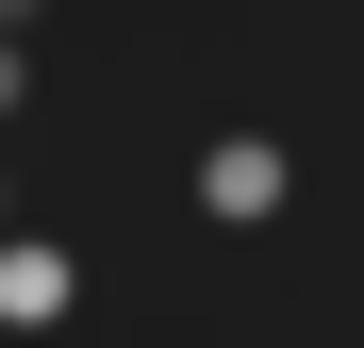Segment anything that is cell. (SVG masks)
Instances as JSON below:
<instances>
[{"label":"cell","mask_w":364,"mask_h":348,"mask_svg":"<svg viewBox=\"0 0 364 348\" xmlns=\"http://www.w3.org/2000/svg\"><path fill=\"white\" fill-rule=\"evenodd\" d=\"M182 199H199V232H282V216H298V133H265V116H232V133H199V166H182Z\"/></svg>","instance_id":"cell-1"},{"label":"cell","mask_w":364,"mask_h":348,"mask_svg":"<svg viewBox=\"0 0 364 348\" xmlns=\"http://www.w3.org/2000/svg\"><path fill=\"white\" fill-rule=\"evenodd\" d=\"M50 315H83V249L33 232V216H0V332H50Z\"/></svg>","instance_id":"cell-2"},{"label":"cell","mask_w":364,"mask_h":348,"mask_svg":"<svg viewBox=\"0 0 364 348\" xmlns=\"http://www.w3.org/2000/svg\"><path fill=\"white\" fill-rule=\"evenodd\" d=\"M33 100H50V67H33V33H0V133H17Z\"/></svg>","instance_id":"cell-3"},{"label":"cell","mask_w":364,"mask_h":348,"mask_svg":"<svg viewBox=\"0 0 364 348\" xmlns=\"http://www.w3.org/2000/svg\"><path fill=\"white\" fill-rule=\"evenodd\" d=\"M0 33H50V0H0Z\"/></svg>","instance_id":"cell-4"},{"label":"cell","mask_w":364,"mask_h":348,"mask_svg":"<svg viewBox=\"0 0 364 348\" xmlns=\"http://www.w3.org/2000/svg\"><path fill=\"white\" fill-rule=\"evenodd\" d=\"M0 199H17V183H0Z\"/></svg>","instance_id":"cell-5"}]
</instances>
